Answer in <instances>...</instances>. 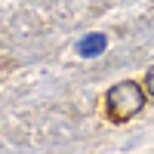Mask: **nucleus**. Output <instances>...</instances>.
Listing matches in <instances>:
<instances>
[{
    "instance_id": "nucleus-3",
    "label": "nucleus",
    "mask_w": 154,
    "mask_h": 154,
    "mask_svg": "<svg viewBox=\"0 0 154 154\" xmlns=\"http://www.w3.org/2000/svg\"><path fill=\"white\" fill-rule=\"evenodd\" d=\"M145 86H148V93L154 96V68H151V71L145 74Z\"/></svg>"
},
{
    "instance_id": "nucleus-1",
    "label": "nucleus",
    "mask_w": 154,
    "mask_h": 154,
    "mask_svg": "<svg viewBox=\"0 0 154 154\" xmlns=\"http://www.w3.org/2000/svg\"><path fill=\"white\" fill-rule=\"evenodd\" d=\"M105 102H108V117L114 123H126L130 117H136V114L142 111V105H145V89L139 86V83H133V80H123V83H117V86L108 89Z\"/></svg>"
},
{
    "instance_id": "nucleus-2",
    "label": "nucleus",
    "mask_w": 154,
    "mask_h": 154,
    "mask_svg": "<svg viewBox=\"0 0 154 154\" xmlns=\"http://www.w3.org/2000/svg\"><path fill=\"white\" fill-rule=\"evenodd\" d=\"M105 46H108L105 34H89V37H83V40L77 43V53L89 59V56H99V53H105Z\"/></svg>"
}]
</instances>
